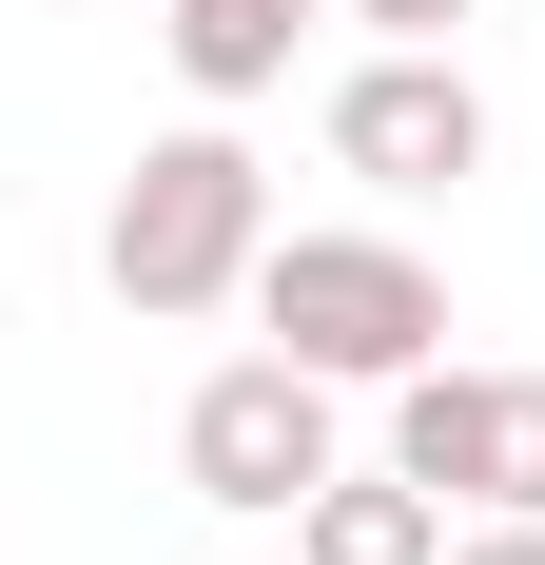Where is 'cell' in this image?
Returning <instances> with one entry per match:
<instances>
[{"label":"cell","instance_id":"obj_1","mask_svg":"<svg viewBox=\"0 0 545 565\" xmlns=\"http://www.w3.org/2000/svg\"><path fill=\"white\" fill-rule=\"evenodd\" d=\"M254 254H272V175H254V137H234V117L157 137V157L117 175V215H98V274H117V312H157V332L234 312V292H254Z\"/></svg>","mask_w":545,"mask_h":565},{"label":"cell","instance_id":"obj_2","mask_svg":"<svg viewBox=\"0 0 545 565\" xmlns=\"http://www.w3.org/2000/svg\"><path fill=\"white\" fill-rule=\"evenodd\" d=\"M254 312H272L292 371H331V391H389V371L448 351V274L409 254V234H272V254H254Z\"/></svg>","mask_w":545,"mask_h":565},{"label":"cell","instance_id":"obj_3","mask_svg":"<svg viewBox=\"0 0 545 565\" xmlns=\"http://www.w3.org/2000/svg\"><path fill=\"white\" fill-rule=\"evenodd\" d=\"M331 371H292V351H234V371H195V409H175V488L234 526H292L331 488Z\"/></svg>","mask_w":545,"mask_h":565},{"label":"cell","instance_id":"obj_4","mask_svg":"<svg viewBox=\"0 0 545 565\" xmlns=\"http://www.w3.org/2000/svg\"><path fill=\"white\" fill-rule=\"evenodd\" d=\"M331 157L371 175V195H448V175H488V98H468V58L448 40H371L331 78Z\"/></svg>","mask_w":545,"mask_h":565},{"label":"cell","instance_id":"obj_5","mask_svg":"<svg viewBox=\"0 0 545 565\" xmlns=\"http://www.w3.org/2000/svg\"><path fill=\"white\" fill-rule=\"evenodd\" d=\"M389 468H409V488H448V508H488L506 488V371H389Z\"/></svg>","mask_w":545,"mask_h":565},{"label":"cell","instance_id":"obj_6","mask_svg":"<svg viewBox=\"0 0 545 565\" xmlns=\"http://www.w3.org/2000/svg\"><path fill=\"white\" fill-rule=\"evenodd\" d=\"M292 565H448V488H409V468H331L312 508H292Z\"/></svg>","mask_w":545,"mask_h":565},{"label":"cell","instance_id":"obj_7","mask_svg":"<svg viewBox=\"0 0 545 565\" xmlns=\"http://www.w3.org/2000/svg\"><path fill=\"white\" fill-rule=\"evenodd\" d=\"M331 0H157V40H175V78H195V98H272V78H292V40H312Z\"/></svg>","mask_w":545,"mask_h":565},{"label":"cell","instance_id":"obj_8","mask_svg":"<svg viewBox=\"0 0 545 565\" xmlns=\"http://www.w3.org/2000/svg\"><path fill=\"white\" fill-rule=\"evenodd\" d=\"M488 508H545V371H506V488Z\"/></svg>","mask_w":545,"mask_h":565},{"label":"cell","instance_id":"obj_9","mask_svg":"<svg viewBox=\"0 0 545 565\" xmlns=\"http://www.w3.org/2000/svg\"><path fill=\"white\" fill-rule=\"evenodd\" d=\"M448 565H545V508H488V526H448Z\"/></svg>","mask_w":545,"mask_h":565},{"label":"cell","instance_id":"obj_10","mask_svg":"<svg viewBox=\"0 0 545 565\" xmlns=\"http://www.w3.org/2000/svg\"><path fill=\"white\" fill-rule=\"evenodd\" d=\"M331 20H371V40H448L468 0H331Z\"/></svg>","mask_w":545,"mask_h":565}]
</instances>
